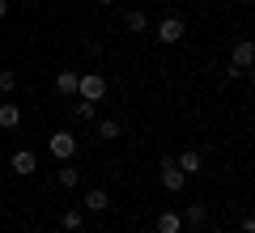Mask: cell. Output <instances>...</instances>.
<instances>
[{
  "mask_svg": "<svg viewBox=\"0 0 255 233\" xmlns=\"http://www.w3.org/2000/svg\"><path fill=\"white\" fill-rule=\"evenodd\" d=\"M94 4H102V9H111V4H115V0H94Z\"/></svg>",
  "mask_w": 255,
  "mask_h": 233,
  "instance_id": "44dd1931",
  "label": "cell"
},
{
  "mask_svg": "<svg viewBox=\"0 0 255 233\" xmlns=\"http://www.w3.org/2000/svg\"><path fill=\"white\" fill-rule=\"evenodd\" d=\"M77 81H81V72L60 68L55 72V93H60V98H77Z\"/></svg>",
  "mask_w": 255,
  "mask_h": 233,
  "instance_id": "ba28073f",
  "label": "cell"
},
{
  "mask_svg": "<svg viewBox=\"0 0 255 233\" xmlns=\"http://www.w3.org/2000/svg\"><path fill=\"white\" fill-rule=\"evenodd\" d=\"M196 4H204V0H196Z\"/></svg>",
  "mask_w": 255,
  "mask_h": 233,
  "instance_id": "7402d4cb",
  "label": "cell"
},
{
  "mask_svg": "<svg viewBox=\"0 0 255 233\" xmlns=\"http://www.w3.org/2000/svg\"><path fill=\"white\" fill-rule=\"evenodd\" d=\"M81 208H85V212H94V216H98V212H107V208H111V195H107L102 187H94V191H85Z\"/></svg>",
  "mask_w": 255,
  "mask_h": 233,
  "instance_id": "9c48e42d",
  "label": "cell"
},
{
  "mask_svg": "<svg viewBox=\"0 0 255 233\" xmlns=\"http://www.w3.org/2000/svg\"><path fill=\"white\" fill-rule=\"evenodd\" d=\"M243 233H255V212H251V216H243Z\"/></svg>",
  "mask_w": 255,
  "mask_h": 233,
  "instance_id": "d6986e66",
  "label": "cell"
},
{
  "mask_svg": "<svg viewBox=\"0 0 255 233\" xmlns=\"http://www.w3.org/2000/svg\"><path fill=\"white\" fill-rule=\"evenodd\" d=\"M174 165H179V170L187 174V178H200V174H204V157H200L196 149H183L179 157H174Z\"/></svg>",
  "mask_w": 255,
  "mask_h": 233,
  "instance_id": "52a82bcc",
  "label": "cell"
},
{
  "mask_svg": "<svg viewBox=\"0 0 255 233\" xmlns=\"http://www.w3.org/2000/svg\"><path fill=\"white\" fill-rule=\"evenodd\" d=\"M73 110H77V119H81V123H98V102H85V98H77L73 102Z\"/></svg>",
  "mask_w": 255,
  "mask_h": 233,
  "instance_id": "9a60e30c",
  "label": "cell"
},
{
  "mask_svg": "<svg viewBox=\"0 0 255 233\" xmlns=\"http://www.w3.org/2000/svg\"><path fill=\"white\" fill-rule=\"evenodd\" d=\"M124 26L132 30V34H145V30H149V17H145V9H132V13L124 17Z\"/></svg>",
  "mask_w": 255,
  "mask_h": 233,
  "instance_id": "e0dca14e",
  "label": "cell"
},
{
  "mask_svg": "<svg viewBox=\"0 0 255 233\" xmlns=\"http://www.w3.org/2000/svg\"><path fill=\"white\" fill-rule=\"evenodd\" d=\"M230 64H234V68H243V72L255 68V43H251V38H238V43L230 47Z\"/></svg>",
  "mask_w": 255,
  "mask_h": 233,
  "instance_id": "5b68a950",
  "label": "cell"
},
{
  "mask_svg": "<svg viewBox=\"0 0 255 233\" xmlns=\"http://www.w3.org/2000/svg\"><path fill=\"white\" fill-rule=\"evenodd\" d=\"M0 127L4 132H17L21 127V106L17 102H0Z\"/></svg>",
  "mask_w": 255,
  "mask_h": 233,
  "instance_id": "30bf717a",
  "label": "cell"
},
{
  "mask_svg": "<svg viewBox=\"0 0 255 233\" xmlns=\"http://www.w3.org/2000/svg\"><path fill=\"white\" fill-rule=\"evenodd\" d=\"M77 98L102 102V98H107V77H102V72H81V81H77Z\"/></svg>",
  "mask_w": 255,
  "mask_h": 233,
  "instance_id": "7a4b0ae2",
  "label": "cell"
},
{
  "mask_svg": "<svg viewBox=\"0 0 255 233\" xmlns=\"http://www.w3.org/2000/svg\"><path fill=\"white\" fill-rule=\"evenodd\" d=\"M183 225H191V229H204V225H209V208H204V204H187Z\"/></svg>",
  "mask_w": 255,
  "mask_h": 233,
  "instance_id": "4fadbf2b",
  "label": "cell"
},
{
  "mask_svg": "<svg viewBox=\"0 0 255 233\" xmlns=\"http://www.w3.org/2000/svg\"><path fill=\"white\" fill-rule=\"evenodd\" d=\"M9 17V0H0V21Z\"/></svg>",
  "mask_w": 255,
  "mask_h": 233,
  "instance_id": "ffe728a7",
  "label": "cell"
},
{
  "mask_svg": "<svg viewBox=\"0 0 255 233\" xmlns=\"http://www.w3.org/2000/svg\"><path fill=\"white\" fill-rule=\"evenodd\" d=\"M162 187L170 191V195H179V191L187 187V174L174 165V157H162Z\"/></svg>",
  "mask_w": 255,
  "mask_h": 233,
  "instance_id": "277c9868",
  "label": "cell"
},
{
  "mask_svg": "<svg viewBox=\"0 0 255 233\" xmlns=\"http://www.w3.org/2000/svg\"><path fill=\"white\" fill-rule=\"evenodd\" d=\"M47 153H51L55 161H73V157H77V132H68V127L51 132V140H47Z\"/></svg>",
  "mask_w": 255,
  "mask_h": 233,
  "instance_id": "6da1fadb",
  "label": "cell"
},
{
  "mask_svg": "<svg viewBox=\"0 0 255 233\" xmlns=\"http://www.w3.org/2000/svg\"><path fill=\"white\" fill-rule=\"evenodd\" d=\"M183 34H187V21L183 17H166L162 26H157V43H166V47H174Z\"/></svg>",
  "mask_w": 255,
  "mask_h": 233,
  "instance_id": "8992f818",
  "label": "cell"
},
{
  "mask_svg": "<svg viewBox=\"0 0 255 233\" xmlns=\"http://www.w3.org/2000/svg\"><path fill=\"white\" fill-rule=\"evenodd\" d=\"M9 170L17 174V178H30V174L38 170V153H34V149H17V153L9 157Z\"/></svg>",
  "mask_w": 255,
  "mask_h": 233,
  "instance_id": "3957f363",
  "label": "cell"
},
{
  "mask_svg": "<svg viewBox=\"0 0 255 233\" xmlns=\"http://www.w3.org/2000/svg\"><path fill=\"white\" fill-rule=\"evenodd\" d=\"M60 225H64L68 233H81V229H85V208H64V212H60Z\"/></svg>",
  "mask_w": 255,
  "mask_h": 233,
  "instance_id": "7c38bea8",
  "label": "cell"
},
{
  "mask_svg": "<svg viewBox=\"0 0 255 233\" xmlns=\"http://www.w3.org/2000/svg\"><path fill=\"white\" fill-rule=\"evenodd\" d=\"M94 136H98V140H119L124 127H119L115 119H98V123H94Z\"/></svg>",
  "mask_w": 255,
  "mask_h": 233,
  "instance_id": "5bb4252c",
  "label": "cell"
},
{
  "mask_svg": "<svg viewBox=\"0 0 255 233\" xmlns=\"http://www.w3.org/2000/svg\"><path fill=\"white\" fill-rule=\"evenodd\" d=\"M157 233H183V216L179 212H157Z\"/></svg>",
  "mask_w": 255,
  "mask_h": 233,
  "instance_id": "2e32d148",
  "label": "cell"
},
{
  "mask_svg": "<svg viewBox=\"0 0 255 233\" xmlns=\"http://www.w3.org/2000/svg\"><path fill=\"white\" fill-rule=\"evenodd\" d=\"M13 89H17V72H13V68H0V93L9 98Z\"/></svg>",
  "mask_w": 255,
  "mask_h": 233,
  "instance_id": "ac0fdd59",
  "label": "cell"
},
{
  "mask_svg": "<svg viewBox=\"0 0 255 233\" xmlns=\"http://www.w3.org/2000/svg\"><path fill=\"white\" fill-rule=\"evenodd\" d=\"M55 182H60L64 191H73L77 182H81V170H77L73 161H60V170H55Z\"/></svg>",
  "mask_w": 255,
  "mask_h": 233,
  "instance_id": "8fae6325",
  "label": "cell"
}]
</instances>
